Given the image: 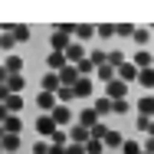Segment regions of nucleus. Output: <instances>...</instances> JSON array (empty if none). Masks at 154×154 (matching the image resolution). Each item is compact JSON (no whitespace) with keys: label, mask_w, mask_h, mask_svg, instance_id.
<instances>
[{"label":"nucleus","mask_w":154,"mask_h":154,"mask_svg":"<svg viewBox=\"0 0 154 154\" xmlns=\"http://www.w3.org/2000/svg\"><path fill=\"white\" fill-rule=\"evenodd\" d=\"M138 75H141V69H138L134 62H125L122 69H118V79H122V82H128V85H131V82H138Z\"/></svg>","instance_id":"10"},{"label":"nucleus","mask_w":154,"mask_h":154,"mask_svg":"<svg viewBox=\"0 0 154 154\" xmlns=\"http://www.w3.org/2000/svg\"><path fill=\"white\" fill-rule=\"evenodd\" d=\"M53 122L59 125V128H66L69 122H75V115H72L69 105H56V108H53Z\"/></svg>","instance_id":"6"},{"label":"nucleus","mask_w":154,"mask_h":154,"mask_svg":"<svg viewBox=\"0 0 154 154\" xmlns=\"http://www.w3.org/2000/svg\"><path fill=\"white\" fill-rule=\"evenodd\" d=\"M92 108L98 112V118H105V115H115V102H112L108 95H98V98L92 102Z\"/></svg>","instance_id":"7"},{"label":"nucleus","mask_w":154,"mask_h":154,"mask_svg":"<svg viewBox=\"0 0 154 154\" xmlns=\"http://www.w3.org/2000/svg\"><path fill=\"white\" fill-rule=\"evenodd\" d=\"M79 72H82V75H89V79H92V72H98V69H95V62L89 59V56H85V59L79 62Z\"/></svg>","instance_id":"33"},{"label":"nucleus","mask_w":154,"mask_h":154,"mask_svg":"<svg viewBox=\"0 0 154 154\" xmlns=\"http://www.w3.org/2000/svg\"><path fill=\"white\" fill-rule=\"evenodd\" d=\"M49 154H66V148H53V151H49Z\"/></svg>","instance_id":"45"},{"label":"nucleus","mask_w":154,"mask_h":154,"mask_svg":"<svg viewBox=\"0 0 154 154\" xmlns=\"http://www.w3.org/2000/svg\"><path fill=\"white\" fill-rule=\"evenodd\" d=\"M13 49H17V39H13V33H10V26H3V33H0V53L13 56Z\"/></svg>","instance_id":"13"},{"label":"nucleus","mask_w":154,"mask_h":154,"mask_svg":"<svg viewBox=\"0 0 154 154\" xmlns=\"http://www.w3.org/2000/svg\"><path fill=\"white\" fill-rule=\"evenodd\" d=\"M59 131V125L53 122V115H39L36 118V134H43V138H53Z\"/></svg>","instance_id":"2"},{"label":"nucleus","mask_w":154,"mask_h":154,"mask_svg":"<svg viewBox=\"0 0 154 154\" xmlns=\"http://www.w3.org/2000/svg\"><path fill=\"white\" fill-rule=\"evenodd\" d=\"M69 141L72 144H89L92 141V131L82 128V125H69Z\"/></svg>","instance_id":"4"},{"label":"nucleus","mask_w":154,"mask_h":154,"mask_svg":"<svg viewBox=\"0 0 154 154\" xmlns=\"http://www.w3.org/2000/svg\"><path fill=\"white\" fill-rule=\"evenodd\" d=\"M85 56H89V49H85L82 43H72V46L66 49V59H69V66H79V62L85 59Z\"/></svg>","instance_id":"8"},{"label":"nucleus","mask_w":154,"mask_h":154,"mask_svg":"<svg viewBox=\"0 0 154 154\" xmlns=\"http://www.w3.org/2000/svg\"><path fill=\"white\" fill-rule=\"evenodd\" d=\"M0 144H3V151H10V154H13V151H20V134H7Z\"/></svg>","instance_id":"29"},{"label":"nucleus","mask_w":154,"mask_h":154,"mask_svg":"<svg viewBox=\"0 0 154 154\" xmlns=\"http://www.w3.org/2000/svg\"><path fill=\"white\" fill-rule=\"evenodd\" d=\"M102 144H105V148H112V151H122V148H125V138H122V131H115V128H112V131L105 134V141H102Z\"/></svg>","instance_id":"16"},{"label":"nucleus","mask_w":154,"mask_h":154,"mask_svg":"<svg viewBox=\"0 0 154 154\" xmlns=\"http://www.w3.org/2000/svg\"><path fill=\"white\" fill-rule=\"evenodd\" d=\"M148 125H151V118H141V115H138V122H134L138 131H144V134H148Z\"/></svg>","instance_id":"39"},{"label":"nucleus","mask_w":154,"mask_h":154,"mask_svg":"<svg viewBox=\"0 0 154 154\" xmlns=\"http://www.w3.org/2000/svg\"><path fill=\"white\" fill-rule=\"evenodd\" d=\"M138 115L141 118H154V95H141L138 98Z\"/></svg>","instance_id":"15"},{"label":"nucleus","mask_w":154,"mask_h":154,"mask_svg":"<svg viewBox=\"0 0 154 154\" xmlns=\"http://www.w3.org/2000/svg\"><path fill=\"white\" fill-rule=\"evenodd\" d=\"M56 98H59V105H69V102L75 98V89H69V85H62L59 92H56Z\"/></svg>","instance_id":"31"},{"label":"nucleus","mask_w":154,"mask_h":154,"mask_svg":"<svg viewBox=\"0 0 154 154\" xmlns=\"http://www.w3.org/2000/svg\"><path fill=\"white\" fill-rule=\"evenodd\" d=\"M131 39L138 43V49H144V46L151 43V30H144V26H138V30H134V36H131Z\"/></svg>","instance_id":"24"},{"label":"nucleus","mask_w":154,"mask_h":154,"mask_svg":"<svg viewBox=\"0 0 154 154\" xmlns=\"http://www.w3.org/2000/svg\"><path fill=\"white\" fill-rule=\"evenodd\" d=\"M7 79H10V72H7V66L0 62V85H7Z\"/></svg>","instance_id":"41"},{"label":"nucleus","mask_w":154,"mask_h":154,"mask_svg":"<svg viewBox=\"0 0 154 154\" xmlns=\"http://www.w3.org/2000/svg\"><path fill=\"white\" fill-rule=\"evenodd\" d=\"M49 144H53V148H69V144H72V141H69V131H66V128H59V131L49 138Z\"/></svg>","instance_id":"22"},{"label":"nucleus","mask_w":154,"mask_h":154,"mask_svg":"<svg viewBox=\"0 0 154 154\" xmlns=\"http://www.w3.org/2000/svg\"><path fill=\"white\" fill-rule=\"evenodd\" d=\"M7 118H10V112H7V105H3V102H0V125L7 122Z\"/></svg>","instance_id":"43"},{"label":"nucleus","mask_w":154,"mask_h":154,"mask_svg":"<svg viewBox=\"0 0 154 154\" xmlns=\"http://www.w3.org/2000/svg\"><path fill=\"white\" fill-rule=\"evenodd\" d=\"M49 151H53V144H49L46 138H39V141L33 144V154H49Z\"/></svg>","instance_id":"35"},{"label":"nucleus","mask_w":154,"mask_h":154,"mask_svg":"<svg viewBox=\"0 0 154 154\" xmlns=\"http://www.w3.org/2000/svg\"><path fill=\"white\" fill-rule=\"evenodd\" d=\"M3 66H7V72H10V75H23V59H20L17 53H13V56H7Z\"/></svg>","instance_id":"19"},{"label":"nucleus","mask_w":154,"mask_h":154,"mask_svg":"<svg viewBox=\"0 0 154 154\" xmlns=\"http://www.w3.org/2000/svg\"><path fill=\"white\" fill-rule=\"evenodd\" d=\"M3 128H7V134H20V131H23V118H20V115H10V118L3 122Z\"/></svg>","instance_id":"21"},{"label":"nucleus","mask_w":154,"mask_h":154,"mask_svg":"<svg viewBox=\"0 0 154 154\" xmlns=\"http://www.w3.org/2000/svg\"><path fill=\"white\" fill-rule=\"evenodd\" d=\"M72 36H75V43H82V46H85V39L98 36V30H95V26H89V23H75V33H72Z\"/></svg>","instance_id":"11"},{"label":"nucleus","mask_w":154,"mask_h":154,"mask_svg":"<svg viewBox=\"0 0 154 154\" xmlns=\"http://www.w3.org/2000/svg\"><path fill=\"white\" fill-rule=\"evenodd\" d=\"M148 138H154V118H151V125H148Z\"/></svg>","instance_id":"44"},{"label":"nucleus","mask_w":154,"mask_h":154,"mask_svg":"<svg viewBox=\"0 0 154 154\" xmlns=\"http://www.w3.org/2000/svg\"><path fill=\"white\" fill-rule=\"evenodd\" d=\"M85 151H89V154H102V151H105V144H102V141H89Z\"/></svg>","instance_id":"36"},{"label":"nucleus","mask_w":154,"mask_h":154,"mask_svg":"<svg viewBox=\"0 0 154 154\" xmlns=\"http://www.w3.org/2000/svg\"><path fill=\"white\" fill-rule=\"evenodd\" d=\"M66 154H89V151H85V144H69Z\"/></svg>","instance_id":"40"},{"label":"nucleus","mask_w":154,"mask_h":154,"mask_svg":"<svg viewBox=\"0 0 154 154\" xmlns=\"http://www.w3.org/2000/svg\"><path fill=\"white\" fill-rule=\"evenodd\" d=\"M138 26H131V23H118V36H134Z\"/></svg>","instance_id":"37"},{"label":"nucleus","mask_w":154,"mask_h":154,"mask_svg":"<svg viewBox=\"0 0 154 154\" xmlns=\"http://www.w3.org/2000/svg\"><path fill=\"white\" fill-rule=\"evenodd\" d=\"M59 79H62V85H69V89H75V82L82 79V72H79V66H66L59 72Z\"/></svg>","instance_id":"9"},{"label":"nucleus","mask_w":154,"mask_h":154,"mask_svg":"<svg viewBox=\"0 0 154 154\" xmlns=\"http://www.w3.org/2000/svg\"><path fill=\"white\" fill-rule=\"evenodd\" d=\"M7 85H10V92H13V95H20L23 89H26V79H23V75H10Z\"/></svg>","instance_id":"26"},{"label":"nucleus","mask_w":154,"mask_h":154,"mask_svg":"<svg viewBox=\"0 0 154 154\" xmlns=\"http://www.w3.org/2000/svg\"><path fill=\"white\" fill-rule=\"evenodd\" d=\"M56 105H59V98H56L53 92H39V95H36V108H39L43 115H53Z\"/></svg>","instance_id":"3"},{"label":"nucleus","mask_w":154,"mask_h":154,"mask_svg":"<svg viewBox=\"0 0 154 154\" xmlns=\"http://www.w3.org/2000/svg\"><path fill=\"white\" fill-rule=\"evenodd\" d=\"M122 154H144V144L128 138V141H125V148H122Z\"/></svg>","instance_id":"30"},{"label":"nucleus","mask_w":154,"mask_h":154,"mask_svg":"<svg viewBox=\"0 0 154 154\" xmlns=\"http://www.w3.org/2000/svg\"><path fill=\"white\" fill-rule=\"evenodd\" d=\"M46 66H49V72H62L69 66V59H66V53H49L46 56Z\"/></svg>","instance_id":"12"},{"label":"nucleus","mask_w":154,"mask_h":154,"mask_svg":"<svg viewBox=\"0 0 154 154\" xmlns=\"http://www.w3.org/2000/svg\"><path fill=\"white\" fill-rule=\"evenodd\" d=\"M3 105H7V112H10V115H20V112H23V95H10Z\"/></svg>","instance_id":"23"},{"label":"nucleus","mask_w":154,"mask_h":154,"mask_svg":"<svg viewBox=\"0 0 154 154\" xmlns=\"http://www.w3.org/2000/svg\"><path fill=\"white\" fill-rule=\"evenodd\" d=\"M102 39H112V36H118V26H112V23H102V26H95Z\"/></svg>","instance_id":"32"},{"label":"nucleus","mask_w":154,"mask_h":154,"mask_svg":"<svg viewBox=\"0 0 154 154\" xmlns=\"http://www.w3.org/2000/svg\"><path fill=\"white\" fill-rule=\"evenodd\" d=\"M89 59L95 62V69H102V66H108V53L105 49H89Z\"/></svg>","instance_id":"25"},{"label":"nucleus","mask_w":154,"mask_h":154,"mask_svg":"<svg viewBox=\"0 0 154 154\" xmlns=\"http://www.w3.org/2000/svg\"><path fill=\"white\" fill-rule=\"evenodd\" d=\"M62 89V79H59V72H46V75H43V92H59Z\"/></svg>","instance_id":"14"},{"label":"nucleus","mask_w":154,"mask_h":154,"mask_svg":"<svg viewBox=\"0 0 154 154\" xmlns=\"http://www.w3.org/2000/svg\"><path fill=\"white\" fill-rule=\"evenodd\" d=\"M128 108H131V105H128V98H122V102H115V115H128Z\"/></svg>","instance_id":"38"},{"label":"nucleus","mask_w":154,"mask_h":154,"mask_svg":"<svg viewBox=\"0 0 154 154\" xmlns=\"http://www.w3.org/2000/svg\"><path fill=\"white\" fill-rule=\"evenodd\" d=\"M138 85H141V89H154V69H141Z\"/></svg>","instance_id":"27"},{"label":"nucleus","mask_w":154,"mask_h":154,"mask_svg":"<svg viewBox=\"0 0 154 154\" xmlns=\"http://www.w3.org/2000/svg\"><path fill=\"white\" fill-rule=\"evenodd\" d=\"M105 95H108L112 102H122L125 95H128V82H122V79H115V82H108V85H105Z\"/></svg>","instance_id":"5"},{"label":"nucleus","mask_w":154,"mask_h":154,"mask_svg":"<svg viewBox=\"0 0 154 154\" xmlns=\"http://www.w3.org/2000/svg\"><path fill=\"white\" fill-rule=\"evenodd\" d=\"M144 154H154V138H144Z\"/></svg>","instance_id":"42"},{"label":"nucleus","mask_w":154,"mask_h":154,"mask_svg":"<svg viewBox=\"0 0 154 154\" xmlns=\"http://www.w3.org/2000/svg\"><path fill=\"white\" fill-rule=\"evenodd\" d=\"M10 33H13V39H17V43H30V26H26V23H10Z\"/></svg>","instance_id":"17"},{"label":"nucleus","mask_w":154,"mask_h":154,"mask_svg":"<svg viewBox=\"0 0 154 154\" xmlns=\"http://www.w3.org/2000/svg\"><path fill=\"white\" fill-rule=\"evenodd\" d=\"M89 95H92V79L82 75V79L75 82V98H89Z\"/></svg>","instance_id":"20"},{"label":"nucleus","mask_w":154,"mask_h":154,"mask_svg":"<svg viewBox=\"0 0 154 154\" xmlns=\"http://www.w3.org/2000/svg\"><path fill=\"white\" fill-rule=\"evenodd\" d=\"M108 131H112V128H105V125L98 122V125L92 128V141H105V134H108Z\"/></svg>","instance_id":"34"},{"label":"nucleus","mask_w":154,"mask_h":154,"mask_svg":"<svg viewBox=\"0 0 154 154\" xmlns=\"http://www.w3.org/2000/svg\"><path fill=\"white\" fill-rule=\"evenodd\" d=\"M0 154H3V144H0Z\"/></svg>","instance_id":"46"},{"label":"nucleus","mask_w":154,"mask_h":154,"mask_svg":"<svg viewBox=\"0 0 154 154\" xmlns=\"http://www.w3.org/2000/svg\"><path fill=\"white\" fill-rule=\"evenodd\" d=\"M98 122H102V118H98V112H95L92 105H85V108H82V112L75 115V125H82V128H89V131H92V128H95Z\"/></svg>","instance_id":"1"},{"label":"nucleus","mask_w":154,"mask_h":154,"mask_svg":"<svg viewBox=\"0 0 154 154\" xmlns=\"http://www.w3.org/2000/svg\"><path fill=\"white\" fill-rule=\"evenodd\" d=\"M125 62H128V59H125V53H122V49H108V66H115V69H122Z\"/></svg>","instance_id":"28"},{"label":"nucleus","mask_w":154,"mask_h":154,"mask_svg":"<svg viewBox=\"0 0 154 154\" xmlns=\"http://www.w3.org/2000/svg\"><path fill=\"white\" fill-rule=\"evenodd\" d=\"M134 66H138V69H154V56L151 53H148V49H138V53H134Z\"/></svg>","instance_id":"18"}]
</instances>
